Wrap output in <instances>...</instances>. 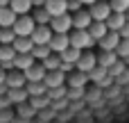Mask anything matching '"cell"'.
<instances>
[{
  "mask_svg": "<svg viewBox=\"0 0 129 123\" xmlns=\"http://www.w3.org/2000/svg\"><path fill=\"white\" fill-rule=\"evenodd\" d=\"M68 37H70V46L77 48V50H82V52H84V50H91V46L95 43L93 37L88 34V30H75V32H70Z\"/></svg>",
  "mask_w": 129,
  "mask_h": 123,
  "instance_id": "obj_1",
  "label": "cell"
},
{
  "mask_svg": "<svg viewBox=\"0 0 129 123\" xmlns=\"http://www.w3.org/2000/svg\"><path fill=\"white\" fill-rule=\"evenodd\" d=\"M11 30L16 32V37H32V32L36 30V23H34V18L29 14H25V16L16 18V23H14Z\"/></svg>",
  "mask_w": 129,
  "mask_h": 123,
  "instance_id": "obj_2",
  "label": "cell"
},
{
  "mask_svg": "<svg viewBox=\"0 0 129 123\" xmlns=\"http://www.w3.org/2000/svg\"><path fill=\"white\" fill-rule=\"evenodd\" d=\"M50 30L52 34H68L73 30V16L70 14H63V16H57L50 21Z\"/></svg>",
  "mask_w": 129,
  "mask_h": 123,
  "instance_id": "obj_3",
  "label": "cell"
},
{
  "mask_svg": "<svg viewBox=\"0 0 129 123\" xmlns=\"http://www.w3.org/2000/svg\"><path fill=\"white\" fill-rule=\"evenodd\" d=\"M88 14H91L93 21H104V23H107V18L111 16V5H109L107 0H98L95 5H91Z\"/></svg>",
  "mask_w": 129,
  "mask_h": 123,
  "instance_id": "obj_4",
  "label": "cell"
},
{
  "mask_svg": "<svg viewBox=\"0 0 129 123\" xmlns=\"http://www.w3.org/2000/svg\"><path fill=\"white\" fill-rule=\"evenodd\" d=\"M95 66H98V55H95V52H91V50H84L75 68H77L79 73H91Z\"/></svg>",
  "mask_w": 129,
  "mask_h": 123,
  "instance_id": "obj_5",
  "label": "cell"
},
{
  "mask_svg": "<svg viewBox=\"0 0 129 123\" xmlns=\"http://www.w3.org/2000/svg\"><path fill=\"white\" fill-rule=\"evenodd\" d=\"M88 84H91L88 73H79V71H75V73L66 75V87H68V89H88Z\"/></svg>",
  "mask_w": 129,
  "mask_h": 123,
  "instance_id": "obj_6",
  "label": "cell"
},
{
  "mask_svg": "<svg viewBox=\"0 0 129 123\" xmlns=\"http://www.w3.org/2000/svg\"><path fill=\"white\" fill-rule=\"evenodd\" d=\"M29 39H32L34 46H48L50 39H52V30H50V25H36V30L32 32Z\"/></svg>",
  "mask_w": 129,
  "mask_h": 123,
  "instance_id": "obj_7",
  "label": "cell"
},
{
  "mask_svg": "<svg viewBox=\"0 0 129 123\" xmlns=\"http://www.w3.org/2000/svg\"><path fill=\"white\" fill-rule=\"evenodd\" d=\"M50 50L54 52V55H61L63 50H68L70 48V37L68 34H52V39H50Z\"/></svg>",
  "mask_w": 129,
  "mask_h": 123,
  "instance_id": "obj_8",
  "label": "cell"
},
{
  "mask_svg": "<svg viewBox=\"0 0 129 123\" xmlns=\"http://www.w3.org/2000/svg\"><path fill=\"white\" fill-rule=\"evenodd\" d=\"M43 7L48 9V14H50L52 18L68 14V0H45V5H43Z\"/></svg>",
  "mask_w": 129,
  "mask_h": 123,
  "instance_id": "obj_9",
  "label": "cell"
},
{
  "mask_svg": "<svg viewBox=\"0 0 129 123\" xmlns=\"http://www.w3.org/2000/svg\"><path fill=\"white\" fill-rule=\"evenodd\" d=\"M120 41H122V39H120L118 32H109L104 39L98 41V46H100V50H104V52H116V48H118Z\"/></svg>",
  "mask_w": 129,
  "mask_h": 123,
  "instance_id": "obj_10",
  "label": "cell"
},
{
  "mask_svg": "<svg viewBox=\"0 0 129 123\" xmlns=\"http://www.w3.org/2000/svg\"><path fill=\"white\" fill-rule=\"evenodd\" d=\"M43 84H45L48 89L63 87V84H66V73H61V71H48L45 78H43Z\"/></svg>",
  "mask_w": 129,
  "mask_h": 123,
  "instance_id": "obj_11",
  "label": "cell"
},
{
  "mask_svg": "<svg viewBox=\"0 0 129 123\" xmlns=\"http://www.w3.org/2000/svg\"><path fill=\"white\" fill-rule=\"evenodd\" d=\"M5 84H7V89H25V84H27V80H25V73H20V71H9L7 73V80H5Z\"/></svg>",
  "mask_w": 129,
  "mask_h": 123,
  "instance_id": "obj_12",
  "label": "cell"
},
{
  "mask_svg": "<svg viewBox=\"0 0 129 123\" xmlns=\"http://www.w3.org/2000/svg\"><path fill=\"white\" fill-rule=\"evenodd\" d=\"M45 73H48V71L43 68V64H41V62H36L32 68H27V71H25V80H27V82H32V84H39V82H43Z\"/></svg>",
  "mask_w": 129,
  "mask_h": 123,
  "instance_id": "obj_13",
  "label": "cell"
},
{
  "mask_svg": "<svg viewBox=\"0 0 129 123\" xmlns=\"http://www.w3.org/2000/svg\"><path fill=\"white\" fill-rule=\"evenodd\" d=\"M11 48L16 50V55H32L34 43H32V39H29V37H16V39H14V43H11Z\"/></svg>",
  "mask_w": 129,
  "mask_h": 123,
  "instance_id": "obj_14",
  "label": "cell"
},
{
  "mask_svg": "<svg viewBox=\"0 0 129 123\" xmlns=\"http://www.w3.org/2000/svg\"><path fill=\"white\" fill-rule=\"evenodd\" d=\"M91 23H93V18H91V14H88L86 9H79V11L73 16V27H75V30H88Z\"/></svg>",
  "mask_w": 129,
  "mask_h": 123,
  "instance_id": "obj_15",
  "label": "cell"
},
{
  "mask_svg": "<svg viewBox=\"0 0 129 123\" xmlns=\"http://www.w3.org/2000/svg\"><path fill=\"white\" fill-rule=\"evenodd\" d=\"M125 23H127V14H116V11H111V16L107 18L109 32H120V30L125 27Z\"/></svg>",
  "mask_w": 129,
  "mask_h": 123,
  "instance_id": "obj_16",
  "label": "cell"
},
{
  "mask_svg": "<svg viewBox=\"0 0 129 123\" xmlns=\"http://www.w3.org/2000/svg\"><path fill=\"white\" fill-rule=\"evenodd\" d=\"M88 34L93 37V41L98 43L100 39H104L107 34H109V27H107V23L104 21H93L91 23V27H88Z\"/></svg>",
  "mask_w": 129,
  "mask_h": 123,
  "instance_id": "obj_17",
  "label": "cell"
},
{
  "mask_svg": "<svg viewBox=\"0 0 129 123\" xmlns=\"http://www.w3.org/2000/svg\"><path fill=\"white\" fill-rule=\"evenodd\" d=\"M34 64H36V59H34L32 55H16V57H14V68L20 71V73H25L27 68H32Z\"/></svg>",
  "mask_w": 129,
  "mask_h": 123,
  "instance_id": "obj_18",
  "label": "cell"
},
{
  "mask_svg": "<svg viewBox=\"0 0 129 123\" xmlns=\"http://www.w3.org/2000/svg\"><path fill=\"white\" fill-rule=\"evenodd\" d=\"M61 64H68V66H77V62H79V57H82V50H77V48H68V50H63L61 55Z\"/></svg>",
  "mask_w": 129,
  "mask_h": 123,
  "instance_id": "obj_19",
  "label": "cell"
},
{
  "mask_svg": "<svg viewBox=\"0 0 129 123\" xmlns=\"http://www.w3.org/2000/svg\"><path fill=\"white\" fill-rule=\"evenodd\" d=\"M9 9H11L16 16H25V14L32 9V0H11V2H9Z\"/></svg>",
  "mask_w": 129,
  "mask_h": 123,
  "instance_id": "obj_20",
  "label": "cell"
},
{
  "mask_svg": "<svg viewBox=\"0 0 129 123\" xmlns=\"http://www.w3.org/2000/svg\"><path fill=\"white\" fill-rule=\"evenodd\" d=\"M116 62H118V55H116V52H104V50H100V55H98V66H102V68L109 71Z\"/></svg>",
  "mask_w": 129,
  "mask_h": 123,
  "instance_id": "obj_21",
  "label": "cell"
},
{
  "mask_svg": "<svg viewBox=\"0 0 129 123\" xmlns=\"http://www.w3.org/2000/svg\"><path fill=\"white\" fill-rule=\"evenodd\" d=\"M16 18H18V16H16L9 7H0V27H14Z\"/></svg>",
  "mask_w": 129,
  "mask_h": 123,
  "instance_id": "obj_22",
  "label": "cell"
},
{
  "mask_svg": "<svg viewBox=\"0 0 129 123\" xmlns=\"http://www.w3.org/2000/svg\"><path fill=\"white\" fill-rule=\"evenodd\" d=\"M32 18H34V23H36V25H50V21H52V16L48 14V9H45V7H36V9H34V14H32Z\"/></svg>",
  "mask_w": 129,
  "mask_h": 123,
  "instance_id": "obj_23",
  "label": "cell"
},
{
  "mask_svg": "<svg viewBox=\"0 0 129 123\" xmlns=\"http://www.w3.org/2000/svg\"><path fill=\"white\" fill-rule=\"evenodd\" d=\"M127 71H129V68H127V62L118 59V62H116V64H113V66L109 68V75H111V78H113V82H116V80H118L120 75H125Z\"/></svg>",
  "mask_w": 129,
  "mask_h": 123,
  "instance_id": "obj_24",
  "label": "cell"
},
{
  "mask_svg": "<svg viewBox=\"0 0 129 123\" xmlns=\"http://www.w3.org/2000/svg\"><path fill=\"white\" fill-rule=\"evenodd\" d=\"M50 55H52L50 46H34V48H32V57H34L36 62H43V59H48Z\"/></svg>",
  "mask_w": 129,
  "mask_h": 123,
  "instance_id": "obj_25",
  "label": "cell"
},
{
  "mask_svg": "<svg viewBox=\"0 0 129 123\" xmlns=\"http://www.w3.org/2000/svg\"><path fill=\"white\" fill-rule=\"evenodd\" d=\"M41 64H43V68H45V71H59V66H61V57L52 52V55H50L48 59H43Z\"/></svg>",
  "mask_w": 129,
  "mask_h": 123,
  "instance_id": "obj_26",
  "label": "cell"
},
{
  "mask_svg": "<svg viewBox=\"0 0 129 123\" xmlns=\"http://www.w3.org/2000/svg\"><path fill=\"white\" fill-rule=\"evenodd\" d=\"M16 39V32L11 27H0V46H11Z\"/></svg>",
  "mask_w": 129,
  "mask_h": 123,
  "instance_id": "obj_27",
  "label": "cell"
},
{
  "mask_svg": "<svg viewBox=\"0 0 129 123\" xmlns=\"http://www.w3.org/2000/svg\"><path fill=\"white\" fill-rule=\"evenodd\" d=\"M14 57H16V50L11 46H0V64L14 62Z\"/></svg>",
  "mask_w": 129,
  "mask_h": 123,
  "instance_id": "obj_28",
  "label": "cell"
},
{
  "mask_svg": "<svg viewBox=\"0 0 129 123\" xmlns=\"http://www.w3.org/2000/svg\"><path fill=\"white\" fill-rule=\"evenodd\" d=\"M109 5H111V11H116V14H127L129 11V0H111Z\"/></svg>",
  "mask_w": 129,
  "mask_h": 123,
  "instance_id": "obj_29",
  "label": "cell"
},
{
  "mask_svg": "<svg viewBox=\"0 0 129 123\" xmlns=\"http://www.w3.org/2000/svg\"><path fill=\"white\" fill-rule=\"evenodd\" d=\"M116 55H118V59H127L129 57V39H122L120 43H118V48H116Z\"/></svg>",
  "mask_w": 129,
  "mask_h": 123,
  "instance_id": "obj_30",
  "label": "cell"
},
{
  "mask_svg": "<svg viewBox=\"0 0 129 123\" xmlns=\"http://www.w3.org/2000/svg\"><path fill=\"white\" fill-rule=\"evenodd\" d=\"M82 7H84V5H82L79 0H68V11H75V14H77Z\"/></svg>",
  "mask_w": 129,
  "mask_h": 123,
  "instance_id": "obj_31",
  "label": "cell"
},
{
  "mask_svg": "<svg viewBox=\"0 0 129 123\" xmlns=\"http://www.w3.org/2000/svg\"><path fill=\"white\" fill-rule=\"evenodd\" d=\"M118 34H120V39H129V21L125 23V27H122V30H120Z\"/></svg>",
  "mask_w": 129,
  "mask_h": 123,
  "instance_id": "obj_32",
  "label": "cell"
},
{
  "mask_svg": "<svg viewBox=\"0 0 129 123\" xmlns=\"http://www.w3.org/2000/svg\"><path fill=\"white\" fill-rule=\"evenodd\" d=\"M43 5H45V0H32V7H34V9H36V7H43Z\"/></svg>",
  "mask_w": 129,
  "mask_h": 123,
  "instance_id": "obj_33",
  "label": "cell"
},
{
  "mask_svg": "<svg viewBox=\"0 0 129 123\" xmlns=\"http://www.w3.org/2000/svg\"><path fill=\"white\" fill-rule=\"evenodd\" d=\"M5 80H7V73H5V71H2V68H0V87H2V84H5Z\"/></svg>",
  "mask_w": 129,
  "mask_h": 123,
  "instance_id": "obj_34",
  "label": "cell"
},
{
  "mask_svg": "<svg viewBox=\"0 0 129 123\" xmlns=\"http://www.w3.org/2000/svg\"><path fill=\"white\" fill-rule=\"evenodd\" d=\"M79 2H82V5H84V7H91V5H95V2H98V0H79Z\"/></svg>",
  "mask_w": 129,
  "mask_h": 123,
  "instance_id": "obj_35",
  "label": "cell"
},
{
  "mask_svg": "<svg viewBox=\"0 0 129 123\" xmlns=\"http://www.w3.org/2000/svg\"><path fill=\"white\" fill-rule=\"evenodd\" d=\"M9 2L11 0H0V7H9Z\"/></svg>",
  "mask_w": 129,
  "mask_h": 123,
  "instance_id": "obj_36",
  "label": "cell"
},
{
  "mask_svg": "<svg viewBox=\"0 0 129 123\" xmlns=\"http://www.w3.org/2000/svg\"><path fill=\"white\" fill-rule=\"evenodd\" d=\"M127 21H129V11H127Z\"/></svg>",
  "mask_w": 129,
  "mask_h": 123,
  "instance_id": "obj_37",
  "label": "cell"
},
{
  "mask_svg": "<svg viewBox=\"0 0 129 123\" xmlns=\"http://www.w3.org/2000/svg\"><path fill=\"white\" fill-rule=\"evenodd\" d=\"M107 2H111V0H107Z\"/></svg>",
  "mask_w": 129,
  "mask_h": 123,
  "instance_id": "obj_38",
  "label": "cell"
}]
</instances>
